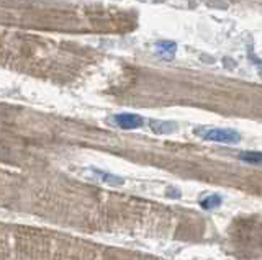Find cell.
Instances as JSON below:
<instances>
[{
	"instance_id": "1",
	"label": "cell",
	"mask_w": 262,
	"mask_h": 260,
	"mask_svg": "<svg viewBox=\"0 0 262 260\" xmlns=\"http://www.w3.org/2000/svg\"><path fill=\"white\" fill-rule=\"evenodd\" d=\"M203 139L213 141V143H223V144H236V143H239L241 136L237 131H234V129L213 128L203 133Z\"/></svg>"
},
{
	"instance_id": "2",
	"label": "cell",
	"mask_w": 262,
	"mask_h": 260,
	"mask_svg": "<svg viewBox=\"0 0 262 260\" xmlns=\"http://www.w3.org/2000/svg\"><path fill=\"white\" fill-rule=\"evenodd\" d=\"M113 123L121 129H136L143 126L144 120L139 115H133V113H120V115L113 116Z\"/></svg>"
},
{
	"instance_id": "4",
	"label": "cell",
	"mask_w": 262,
	"mask_h": 260,
	"mask_svg": "<svg viewBox=\"0 0 262 260\" xmlns=\"http://www.w3.org/2000/svg\"><path fill=\"white\" fill-rule=\"evenodd\" d=\"M241 160L248 162V164L260 166L262 156H260V152H259V151H254V152H243V154H241Z\"/></svg>"
},
{
	"instance_id": "5",
	"label": "cell",
	"mask_w": 262,
	"mask_h": 260,
	"mask_svg": "<svg viewBox=\"0 0 262 260\" xmlns=\"http://www.w3.org/2000/svg\"><path fill=\"white\" fill-rule=\"evenodd\" d=\"M176 48H177L176 43L162 41V43L158 44V51H159L161 54H166V58H172V56H174V53H176Z\"/></svg>"
},
{
	"instance_id": "3",
	"label": "cell",
	"mask_w": 262,
	"mask_h": 260,
	"mask_svg": "<svg viewBox=\"0 0 262 260\" xmlns=\"http://www.w3.org/2000/svg\"><path fill=\"white\" fill-rule=\"evenodd\" d=\"M221 203H223V200H221L220 195H208L207 198H203V200L200 201V206H202L203 209L210 211V209H215V208L221 206Z\"/></svg>"
}]
</instances>
